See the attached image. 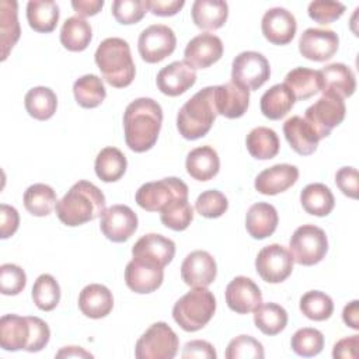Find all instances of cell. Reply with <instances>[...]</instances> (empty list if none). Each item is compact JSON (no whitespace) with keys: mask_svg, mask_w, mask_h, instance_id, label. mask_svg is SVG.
Instances as JSON below:
<instances>
[{"mask_svg":"<svg viewBox=\"0 0 359 359\" xmlns=\"http://www.w3.org/2000/svg\"><path fill=\"white\" fill-rule=\"evenodd\" d=\"M163 109L153 98L142 97L132 101L123 112L125 142L132 151L150 150L158 137Z\"/></svg>","mask_w":359,"mask_h":359,"instance_id":"obj_1","label":"cell"},{"mask_svg":"<svg viewBox=\"0 0 359 359\" xmlns=\"http://www.w3.org/2000/svg\"><path fill=\"white\" fill-rule=\"evenodd\" d=\"M59 220L70 227L91 222L105 210V196L90 181L76 182L55 206Z\"/></svg>","mask_w":359,"mask_h":359,"instance_id":"obj_2","label":"cell"},{"mask_svg":"<svg viewBox=\"0 0 359 359\" xmlns=\"http://www.w3.org/2000/svg\"><path fill=\"white\" fill-rule=\"evenodd\" d=\"M50 338L48 324L39 317L6 314L0 318V346L4 351H42Z\"/></svg>","mask_w":359,"mask_h":359,"instance_id":"obj_3","label":"cell"},{"mask_svg":"<svg viewBox=\"0 0 359 359\" xmlns=\"http://www.w3.org/2000/svg\"><path fill=\"white\" fill-rule=\"evenodd\" d=\"M95 63L104 80L116 88L128 87L135 79V63L129 43L122 38L104 39L94 55Z\"/></svg>","mask_w":359,"mask_h":359,"instance_id":"obj_4","label":"cell"},{"mask_svg":"<svg viewBox=\"0 0 359 359\" xmlns=\"http://www.w3.org/2000/svg\"><path fill=\"white\" fill-rule=\"evenodd\" d=\"M217 116L215 87H205L194 94L178 111L177 129L187 140L203 137Z\"/></svg>","mask_w":359,"mask_h":359,"instance_id":"obj_5","label":"cell"},{"mask_svg":"<svg viewBox=\"0 0 359 359\" xmlns=\"http://www.w3.org/2000/svg\"><path fill=\"white\" fill-rule=\"evenodd\" d=\"M216 311V299L206 287H194L180 297L172 307L174 321L188 332L203 328Z\"/></svg>","mask_w":359,"mask_h":359,"instance_id":"obj_6","label":"cell"},{"mask_svg":"<svg viewBox=\"0 0 359 359\" xmlns=\"http://www.w3.org/2000/svg\"><path fill=\"white\" fill-rule=\"evenodd\" d=\"M289 248L294 262L311 266L323 261L328 251L325 231L314 224H303L294 230L289 240Z\"/></svg>","mask_w":359,"mask_h":359,"instance_id":"obj_7","label":"cell"},{"mask_svg":"<svg viewBox=\"0 0 359 359\" xmlns=\"http://www.w3.org/2000/svg\"><path fill=\"white\" fill-rule=\"evenodd\" d=\"M136 203L147 212H161L175 199H188L187 184L177 177L143 184L135 195Z\"/></svg>","mask_w":359,"mask_h":359,"instance_id":"obj_8","label":"cell"},{"mask_svg":"<svg viewBox=\"0 0 359 359\" xmlns=\"http://www.w3.org/2000/svg\"><path fill=\"white\" fill-rule=\"evenodd\" d=\"M180 341L174 330L163 323L151 324L137 339L135 356L137 359H172L178 352Z\"/></svg>","mask_w":359,"mask_h":359,"instance_id":"obj_9","label":"cell"},{"mask_svg":"<svg viewBox=\"0 0 359 359\" xmlns=\"http://www.w3.org/2000/svg\"><path fill=\"white\" fill-rule=\"evenodd\" d=\"M346 107L342 98L331 94H323L306 109L304 119L321 140L330 136L331 130L344 121Z\"/></svg>","mask_w":359,"mask_h":359,"instance_id":"obj_10","label":"cell"},{"mask_svg":"<svg viewBox=\"0 0 359 359\" xmlns=\"http://www.w3.org/2000/svg\"><path fill=\"white\" fill-rule=\"evenodd\" d=\"M271 76L266 57L255 50L238 53L231 65V81L250 90H258Z\"/></svg>","mask_w":359,"mask_h":359,"instance_id":"obj_11","label":"cell"},{"mask_svg":"<svg viewBox=\"0 0 359 359\" xmlns=\"http://www.w3.org/2000/svg\"><path fill=\"white\" fill-rule=\"evenodd\" d=\"M177 45L174 31L163 24H153L144 28L137 39V50L147 63H158L170 56Z\"/></svg>","mask_w":359,"mask_h":359,"instance_id":"obj_12","label":"cell"},{"mask_svg":"<svg viewBox=\"0 0 359 359\" xmlns=\"http://www.w3.org/2000/svg\"><path fill=\"white\" fill-rule=\"evenodd\" d=\"M293 264L292 252L280 244L264 247L255 258L257 272L268 283H280L287 279L293 271Z\"/></svg>","mask_w":359,"mask_h":359,"instance_id":"obj_13","label":"cell"},{"mask_svg":"<svg viewBox=\"0 0 359 359\" xmlns=\"http://www.w3.org/2000/svg\"><path fill=\"white\" fill-rule=\"evenodd\" d=\"M132 255L135 261L164 268L175 255V244L172 240L150 233L140 237L132 247Z\"/></svg>","mask_w":359,"mask_h":359,"instance_id":"obj_14","label":"cell"},{"mask_svg":"<svg viewBox=\"0 0 359 359\" xmlns=\"http://www.w3.org/2000/svg\"><path fill=\"white\" fill-rule=\"evenodd\" d=\"M100 229L108 240L123 243L136 231L137 216L126 205H112L101 215Z\"/></svg>","mask_w":359,"mask_h":359,"instance_id":"obj_15","label":"cell"},{"mask_svg":"<svg viewBox=\"0 0 359 359\" xmlns=\"http://www.w3.org/2000/svg\"><path fill=\"white\" fill-rule=\"evenodd\" d=\"M339 45V38L332 29L307 28L299 39V52L309 60L325 62L331 59Z\"/></svg>","mask_w":359,"mask_h":359,"instance_id":"obj_16","label":"cell"},{"mask_svg":"<svg viewBox=\"0 0 359 359\" xmlns=\"http://www.w3.org/2000/svg\"><path fill=\"white\" fill-rule=\"evenodd\" d=\"M215 258L203 250L189 252L181 265V278L191 287H208L216 279Z\"/></svg>","mask_w":359,"mask_h":359,"instance_id":"obj_17","label":"cell"},{"mask_svg":"<svg viewBox=\"0 0 359 359\" xmlns=\"http://www.w3.org/2000/svg\"><path fill=\"white\" fill-rule=\"evenodd\" d=\"M223 55V42L217 35L203 32L192 38L184 50V62L194 69H206Z\"/></svg>","mask_w":359,"mask_h":359,"instance_id":"obj_18","label":"cell"},{"mask_svg":"<svg viewBox=\"0 0 359 359\" xmlns=\"http://www.w3.org/2000/svg\"><path fill=\"white\" fill-rule=\"evenodd\" d=\"M261 29L265 39L271 43L286 45L294 38L297 22L289 10L273 7L265 11L261 21Z\"/></svg>","mask_w":359,"mask_h":359,"instance_id":"obj_19","label":"cell"},{"mask_svg":"<svg viewBox=\"0 0 359 359\" xmlns=\"http://www.w3.org/2000/svg\"><path fill=\"white\" fill-rule=\"evenodd\" d=\"M226 303L234 313L248 314L262 303V293L252 279L236 276L226 287Z\"/></svg>","mask_w":359,"mask_h":359,"instance_id":"obj_20","label":"cell"},{"mask_svg":"<svg viewBox=\"0 0 359 359\" xmlns=\"http://www.w3.org/2000/svg\"><path fill=\"white\" fill-rule=\"evenodd\" d=\"M196 81V72L188 63L177 60L157 73V88L170 97H177L189 90Z\"/></svg>","mask_w":359,"mask_h":359,"instance_id":"obj_21","label":"cell"},{"mask_svg":"<svg viewBox=\"0 0 359 359\" xmlns=\"http://www.w3.org/2000/svg\"><path fill=\"white\" fill-rule=\"evenodd\" d=\"M250 102V91L233 81L215 86V105L217 115L229 119L240 118L245 114Z\"/></svg>","mask_w":359,"mask_h":359,"instance_id":"obj_22","label":"cell"},{"mask_svg":"<svg viewBox=\"0 0 359 359\" xmlns=\"http://www.w3.org/2000/svg\"><path fill=\"white\" fill-rule=\"evenodd\" d=\"M299 178V168L292 164H276L261 171L255 178V189L262 195H276L289 189Z\"/></svg>","mask_w":359,"mask_h":359,"instance_id":"obj_23","label":"cell"},{"mask_svg":"<svg viewBox=\"0 0 359 359\" xmlns=\"http://www.w3.org/2000/svg\"><path fill=\"white\" fill-rule=\"evenodd\" d=\"M321 93L339 98L351 97L356 90L355 73L344 63H331L320 70Z\"/></svg>","mask_w":359,"mask_h":359,"instance_id":"obj_24","label":"cell"},{"mask_svg":"<svg viewBox=\"0 0 359 359\" xmlns=\"http://www.w3.org/2000/svg\"><path fill=\"white\" fill-rule=\"evenodd\" d=\"M164 279V271L160 266L143 264L132 259L125 268L126 286L135 293H151L157 290Z\"/></svg>","mask_w":359,"mask_h":359,"instance_id":"obj_25","label":"cell"},{"mask_svg":"<svg viewBox=\"0 0 359 359\" xmlns=\"http://www.w3.org/2000/svg\"><path fill=\"white\" fill-rule=\"evenodd\" d=\"M283 135L290 147L300 156L313 154L318 146V136L302 116H292L283 123Z\"/></svg>","mask_w":359,"mask_h":359,"instance_id":"obj_26","label":"cell"},{"mask_svg":"<svg viewBox=\"0 0 359 359\" xmlns=\"http://www.w3.org/2000/svg\"><path fill=\"white\" fill-rule=\"evenodd\" d=\"M114 307L111 290L100 283L87 285L79 294V309L90 318L107 317Z\"/></svg>","mask_w":359,"mask_h":359,"instance_id":"obj_27","label":"cell"},{"mask_svg":"<svg viewBox=\"0 0 359 359\" xmlns=\"http://www.w3.org/2000/svg\"><path fill=\"white\" fill-rule=\"evenodd\" d=\"M278 212L266 202H258L250 206L245 215V229L255 240H262L273 234L278 227Z\"/></svg>","mask_w":359,"mask_h":359,"instance_id":"obj_28","label":"cell"},{"mask_svg":"<svg viewBox=\"0 0 359 359\" xmlns=\"http://www.w3.org/2000/svg\"><path fill=\"white\" fill-rule=\"evenodd\" d=\"M187 172L196 181H209L217 175L220 160L217 151L210 146H201L191 150L185 160Z\"/></svg>","mask_w":359,"mask_h":359,"instance_id":"obj_29","label":"cell"},{"mask_svg":"<svg viewBox=\"0 0 359 359\" xmlns=\"http://www.w3.org/2000/svg\"><path fill=\"white\" fill-rule=\"evenodd\" d=\"M192 21L201 29H219L229 17V4L222 0H196L192 4Z\"/></svg>","mask_w":359,"mask_h":359,"instance_id":"obj_30","label":"cell"},{"mask_svg":"<svg viewBox=\"0 0 359 359\" xmlns=\"http://www.w3.org/2000/svg\"><path fill=\"white\" fill-rule=\"evenodd\" d=\"M285 86L292 91L294 100H307L321 91L320 70L294 67L285 77Z\"/></svg>","mask_w":359,"mask_h":359,"instance_id":"obj_31","label":"cell"},{"mask_svg":"<svg viewBox=\"0 0 359 359\" xmlns=\"http://www.w3.org/2000/svg\"><path fill=\"white\" fill-rule=\"evenodd\" d=\"M300 202L309 215L318 217L328 216L335 206V198L331 189L321 182L306 185L300 194Z\"/></svg>","mask_w":359,"mask_h":359,"instance_id":"obj_32","label":"cell"},{"mask_svg":"<svg viewBox=\"0 0 359 359\" xmlns=\"http://www.w3.org/2000/svg\"><path fill=\"white\" fill-rule=\"evenodd\" d=\"M17 1L1 0L0 1V45L1 60H6L13 46L20 38V22L17 17Z\"/></svg>","mask_w":359,"mask_h":359,"instance_id":"obj_33","label":"cell"},{"mask_svg":"<svg viewBox=\"0 0 359 359\" xmlns=\"http://www.w3.org/2000/svg\"><path fill=\"white\" fill-rule=\"evenodd\" d=\"M294 95L287 88V86L275 84L269 90H266L261 97V112L264 116L278 121L287 115V112L294 105Z\"/></svg>","mask_w":359,"mask_h":359,"instance_id":"obj_34","label":"cell"},{"mask_svg":"<svg viewBox=\"0 0 359 359\" xmlns=\"http://www.w3.org/2000/svg\"><path fill=\"white\" fill-rule=\"evenodd\" d=\"M126 157L116 147H104L95 157L94 170L97 177L104 182H115L126 171Z\"/></svg>","mask_w":359,"mask_h":359,"instance_id":"obj_35","label":"cell"},{"mask_svg":"<svg viewBox=\"0 0 359 359\" xmlns=\"http://www.w3.org/2000/svg\"><path fill=\"white\" fill-rule=\"evenodd\" d=\"M27 20L36 32H52L59 21V7L52 0H31L27 4Z\"/></svg>","mask_w":359,"mask_h":359,"instance_id":"obj_36","label":"cell"},{"mask_svg":"<svg viewBox=\"0 0 359 359\" xmlns=\"http://www.w3.org/2000/svg\"><path fill=\"white\" fill-rule=\"evenodd\" d=\"M93 38V29L90 22L84 18L74 15L67 18L60 29V42L70 52L84 50Z\"/></svg>","mask_w":359,"mask_h":359,"instance_id":"obj_37","label":"cell"},{"mask_svg":"<svg viewBox=\"0 0 359 359\" xmlns=\"http://www.w3.org/2000/svg\"><path fill=\"white\" fill-rule=\"evenodd\" d=\"M24 104L29 116L38 121H46L56 112L57 97L49 87L38 86L25 94Z\"/></svg>","mask_w":359,"mask_h":359,"instance_id":"obj_38","label":"cell"},{"mask_svg":"<svg viewBox=\"0 0 359 359\" xmlns=\"http://www.w3.org/2000/svg\"><path fill=\"white\" fill-rule=\"evenodd\" d=\"M248 153L257 160L273 158L279 151V137L273 129L254 128L245 139Z\"/></svg>","mask_w":359,"mask_h":359,"instance_id":"obj_39","label":"cell"},{"mask_svg":"<svg viewBox=\"0 0 359 359\" xmlns=\"http://www.w3.org/2000/svg\"><path fill=\"white\" fill-rule=\"evenodd\" d=\"M73 94L77 104L83 108H95L107 97L104 83L95 74H84L77 79L73 84Z\"/></svg>","mask_w":359,"mask_h":359,"instance_id":"obj_40","label":"cell"},{"mask_svg":"<svg viewBox=\"0 0 359 359\" xmlns=\"http://www.w3.org/2000/svg\"><path fill=\"white\" fill-rule=\"evenodd\" d=\"M254 324L265 335H276L287 324L286 310L276 303H261L254 310Z\"/></svg>","mask_w":359,"mask_h":359,"instance_id":"obj_41","label":"cell"},{"mask_svg":"<svg viewBox=\"0 0 359 359\" xmlns=\"http://www.w3.org/2000/svg\"><path fill=\"white\" fill-rule=\"evenodd\" d=\"M25 209L38 217L48 216L56 206L57 198L52 187L46 184H34L24 192Z\"/></svg>","mask_w":359,"mask_h":359,"instance_id":"obj_42","label":"cell"},{"mask_svg":"<svg viewBox=\"0 0 359 359\" xmlns=\"http://www.w3.org/2000/svg\"><path fill=\"white\" fill-rule=\"evenodd\" d=\"M32 300L42 311H50L59 304L60 287L52 275L42 273L36 278L32 286Z\"/></svg>","mask_w":359,"mask_h":359,"instance_id":"obj_43","label":"cell"},{"mask_svg":"<svg viewBox=\"0 0 359 359\" xmlns=\"http://www.w3.org/2000/svg\"><path fill=\"white\" fill-rule=\"evenodd\" d=\"M300 311L313 321H324L334 311L332 299L320 290H310L300 297Z\"/></svg>","mask_w":359,"mask_h":359,"instance_id":"obj_44","label":"cell"},{"mask_svg":"<svg viewBox=\"0 0 359 359\" xmlns=\"http://www.w3.org/2000/svg\"><path fill=\"white\" fill-rule=\"evenodd\" d=\"M192 219L194 209L188 203V199H175L160 212L161 223L174 231L185 230Z\"/></svg>","mask_w":359,"mask_h":359,"instance_id":"obj_45","label":"cell"},{"mask_svg":"<svg viewBox=\"0 0 359 359\" xmlns=\"http://www.w3.org/2000/svg\"><path fill=\"white\" fill-rule=\"evenodd\" d=\"M290 346L296 355L311 358L318 355L323 351L324 335L321 331L316 328H310V327L300 328L293 334L290 339Z\"/></svg>","mask_w":359,"mask_h":359,"instance_id":"obj_46","label":"cell"},{"mask_svg":"<svg viewBox=\"0 0 359 359\" xmlns=\"http://www.w3.org/2000/svg\"><path fill=\"white\" fill-rule=\"evenodd\" d=\"M226 359H262L265 356L262 344L250 335L233 338L224 353Z\"/></svg>","mask_w":359,"mask_h":359,"instance_id":"obj_47","label":"cell"},{"mask_svg":"<svg viewBox=\"0 0 359 359\" xmlns=\"http://www.w3.org/2000/svg\"><path fill=\"white\" fill-rule=\"evenodd\" d=\"M229 208L227 198L217 189L203 191L195 202L196 212L208 219L220 217Z\"/></svg>","mask_w":359,"mask_h":359,"instance_id":"obj_48","label":"cell"},{"mask_svg":"<svg viewBox=\"0 0 359 359\" xmlns=\"http://www.w3.org/2000/svg\"><path fill=\"white\" fill-rule=\"evenodd\" d=\"M27 275L15 264H3L0 266V292L4 296H15L24 290Z\"/></svg>","mask_w":359,"mask_h":359,"instance_id":"obj_49","label":"cell"},{"mask_svg":"<svg viewBox=\"0 0 359 359\" xmlns=\"http://www.w3.org/2000/svg\"><path fill=\"white\" fill-rule=\"evenodd\" d=\"M112 15L119 24H136L139 22L146 11V0H115L112 3Z\"/></svg>","mask_w":359,"mask_h":359,"instance_id":"obj_50","label":"cell"},{"mask_svg":"<svg viewBox=\"0 0 359 359\" xmlns=\"http://www.w3.org/2000/svg\"><path fill=\"white\" fill-rule=\"evenodd\" d=\"M345 11V6L339 1H331V0H316L309 4L307 13L309 17L323 25L331 24L335 20H338Z\"/></svg>","mask_w":359,"mask_h":359,"instance_id":"obj_51","label":"cell"},{"mask_svg":"<svg viewBox=\"0 0 359 359\" xmlns=\"http://www.w3.org/2000/svg\"><path fill=\"white\" fill-rule=\"evenodd\" d=\"M335 184L339 191L348 198L356 199L359 191V180L358 171L353 167H342L335 174Z\"/></svg>","mask_w":359,"mask_h":359,"instance_id":"obj_52","label":"cell"},{"mask_svg":"<svg viewBox=\"0 0 359 359\" xmlns=\"http://www.w3.org/2000/svg\"><path fill=\"white\" fill-rule=\"evenodd\" d=\"M20 224V215L15 208L1 203L0 205V237L3 240L11 237Z\"/></svg>","mask_w":359,"mask_h":359,"instance_id":"obj_53","label":"cell"},{"mask_svg":"<svg viewBox=\"0 0 359 359\" xmlns=\"http://www.w3.org/2000/svg\"><path fill=\"white\" fill-rule=\"evenodd\" d=\"M184 359H216V351L213 345L203 339H194L185 344L181 353Z\"/></svg>","mask_w":359,"mask_h":359,"instance_id":"obj_54","label":"cell"},{"mask_svg":"<svg viewBox=\"0 0 359 359\" xmlns=\"http://www.w3.org/2000/svg\"><path fill=\"white\" fill-rule=\"evenodd\" d=\"M184 4V0H146L147 10L158 17L175 15Z\"/></svg>","mask_w":359,"mask_h":359,"instance_id":"obj_55","label":"cell"},{"mask_svg":"<svg viewBox=\"0 0 359 359\" xmlns=\"http://www.w3.org/2000/svg\"><path fill=\"white\" fill-rule=\"evenodd\" d=\"M359 346V335H351L339 339L332 349L335 359H356Z\"/></svg>","mask_w":359,"mask_h":359,"instance_id":"obj_56","label":"cell"},{"mask_svg":"<svg viewBox=\"0 0 359 359\" xmlns=\"http://www.w3.org/2000/svg\"><path fill=\"white\" fill-rule=\"evenodd\" d=\"M104 6L102 0H74L72 1V7L77 13L79 17H90L95 15Z\"/></svg>","mask_w":359,"mask_h":359,"instance_id":"obj_57","label":"cell"},{"mask_svg":"<svg viewBox=\"0 0 359 359\" xmlns=\"http://www.w3.org/2000/svg\"><path fill=\"white\" fill-rule=\"evenodd\" d=\"M342 320L348 327L353 330H359V302L358 300H352L344 307Z\"/></svg>","mask_w":359,"mask_h":359,"instance_id":"obj_58","label":"cell"},{"mask_svg":"<svg viewBox=\"0 0 359 359\" xmlns=\"http://www.w3.org/2000/svg\"><path fill=\"white\" fill-rule=\"evenodd\" d=\"M56 358H93V355L80 346H65L56 353Z\"/></svg>","mask_w":359,"mask_h":359,"instance_id":"obj_59","label":"cell"}]
</instances>
